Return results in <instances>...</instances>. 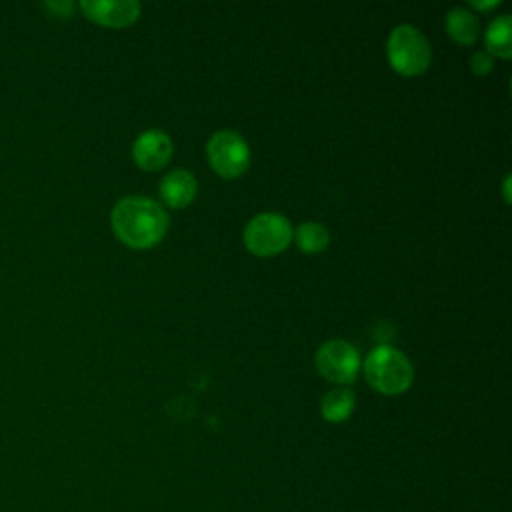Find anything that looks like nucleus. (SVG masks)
<instances>
[{"label": "nucleus", "mask_w": 512, "mask_h": 512, "mask_svg": "<svg viewBox=\"0 0 512 512\" xmlns=\"http://www.w3.org/2000/svg\"><path fill=\"white\" fill-rule=\"evenodd\" d=\"M114 234L132 248L158 244L168 230V214L160 202L146 196H126L112 208Z\"/></svg>", "instance_id": "nucleus-1"}, {"label": "nucleus", "mask_w": 512, "mask_h": 512, "mask_svg": "<svg viewBox=\"0 0 512 512\" xmlns=\"http://www.w3.org/2000/svg\"><path fill=\"white\" fill-rule=\"evenodd\" d=\"M364 374L370 386L378 392L400 394L410 388L414 368L404 352L388 344H380L366 356Z\"/></svg>", "instance_id": "nucleus-2"}, {"label": "nucleus", "mask_w": 512, "mask_h": 512, "mask_svg": "<svg viewBox=\"0 0 512 512\" xmlns=\"http://www.w3.org/2000/svg\"><path fill=\"white\" fill-rule=\"evenodd\" d=\"M386 54L392 68L404 76H416L430 64V44L426 36L410 24H400L390 32Z\"/></svg>", "instance_id": "nucleus-3"}, {"label": "nucleus", "mask_w": 512, "mask_h": 512, "mask_svg": "<svg viewBox=\"0 0 512 512\" xmlns=\"http://www.w3.org/2000/svg\"><path fill=\"white\" fill-rule=\"evenodd\" d=\"M292 240V226L286 216L262 212L250 218L244 228V244L256 256H272L282 252Z\"/></svg>", "instance_id": "nucleus-4"}, {"label": "nucleus", "mask_w": 512, "mask_h": 512, "mask_svg": "<svg viewBox=\"0 0 512 512\" xmlns=\"http://www.w3.org/2000/svg\"><path fill=\"white\" fill-rule=\"evenodd\" d=\"M206 154L212 168L224 178L240 176L250 164V148L234 130H218L206 144Z\"/></svg>", "instance_id": "nucleus-5"}, {"label": "nucleus", "mask_w": 512, "mask_h": 512, "mask_svg": "<svg viewBox=\"0 0 512 512\" xmlns=\"http://www.w3.org/2000/svg\"><path fill=\"white\" fill-rule=\"evenodd\" d=\"M318 372L334 384H350L360 370V356L346 340H328L316 352Z\"/></svg>", "instance_id": "nucleus-6"}, {"label": "nucleus", "mask_w": 512, "mask_h": 512, "mask_svg": "<svg viewBox=\"0 0 512 512\" xmlns=\"http://www.w3.org/2000/svg\"><path fill=\"white\" fill-rule=\"evenodd\" d=\"M80 8L90 20L114 28L132 24L140 14L136 0H84Z\"/></svg>", "instance_id": "nucleus-7"}, {"label": "nucleus", "mask_w": 512, "mask_h": 512, "mask_svg": "<svg viewBox=\"0 0 512 512\" xmlns=\"http://www.w3.org/2000/svg\"><path fill=\"white\" fill-rule=\"evenodd\" d=\"M132 156L144 170H158L166 166L172 156V140L162 130H146L132 144Z\"/></svg>", "instance_id": "nucleus-8"}, {"label": "nucleus", "mask_w": 512, "mask_h": 512, "mask_svg": "<svg viewBox=\"0 0 512 512\" xmlns=\"http://www.w3.org/2000/svg\"><path fill=\"white\" fill-rule=\"evenodd\" d=\"M196 178L184 168L168 172L160 182V196L172 208H184L196 196Z\"/></svg>", "instance_id": "nucleus-9"}, {"label": "nucleus", "mask_w": 512, "mask_h": 512, "mask_svg": "<svg viewBox=\"0 0 512 512\" xmlns=\"http://www.w3.org/2000/svg\"><path fill=\"white\" fill-rule=\"evenodd\" d=\"M446 32L460 44H474L480 36V20L464 6H456L446 14Z\"/></svg>", "instance_id": "nucleus-10"}, {"label": "nucleus", "mask_w": 512, "mask_h": 512, "mask_svg": "<svg viewBox=\"0 0 512 512\" xmlns=\"http://www.w3.org/2000/svg\"><path fill=\"white\" fill-rule=\"evenodd\" d=\"M356 398L348 388H332L320 400V412L328 422H344L354 410Z\"/></svg>", "instance_id": "nucleus-11"}, {"label": "nucleus", "mask_w": 512, "mask_h": 512, "mask_svg": "<svg viewBox=\"0 0 512 512\" xmlns=\"http://www.w3.org/2000/svg\"><path fill=\"white\" fill-rule=\"evenodd\" d=\"M510 30H512V22H510V14H500L496 16L486 34H484V44H486V52L488 54H496L500 58H510L512 56V44H510Z\"/></svg>", "instance_id": "nucleus-12"}, {"label": "nucleus", "mask_w": 512, "mask_h": 512, "mask_svg": "<svg viewBox=\"0 0 512 512\" xmlns=\"http://www.w3.org/2000/svg\"><path fill=\"white\" fill-rule=\"evenodd\" d=\"M296 244L300 250L308 252V254H316L322 252L328 246V230L320 224V222H304L296 228Z\"/></svg>", "instance_id": "nucleus-13"}, {"label": "nucleus", "mask_w": 512, "mask_h": 512, "mask_svg": "<svg viewBox=\"0 0 512 512\" xmlns=\"http://www.w3.org/2000/svg\"><path fill=\"white\" fill-rule=\"evenodd\" d=\"M470 68L474 70V74H486L492 70V56L486 50L474 52V56L470 58Z\"/></svg>", "instance_id": "nucleus-14"}, {"label": "nucleus", "mask_w": 512, "mask_h": 512, "mask_svg": "<svg viewBox=\"0 0 512 512\" xmlns=\"http://www.w3.org/2000/svg\"><path fill=\"white\" fill-rule=\"evenodd\" d=\"M46 8L54 10L56 16H68L74 10L72 2H46Z\"/></svg>", "instance_id": "nucleus-15"}, {"label": "nucleus", "mask_w": 512, "mask_h": 512, "mask_svg": "<svg viewBox=\"0 0 512 512\" xmlns=\"http://www.w3.org/2000/svg\"><path fill=\"white\" fill-rule=\"evenodd\" d=\"M472 6H474V8H478V10H488V8L498 6V0H490V2H478V0H472Z\"/></svg>", "instance_id": "nucleus-16"}]
</instances>
